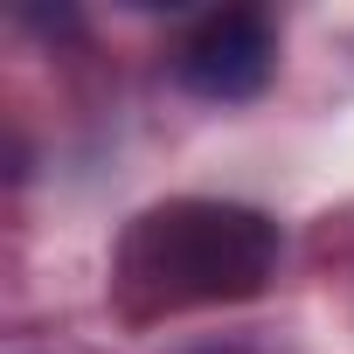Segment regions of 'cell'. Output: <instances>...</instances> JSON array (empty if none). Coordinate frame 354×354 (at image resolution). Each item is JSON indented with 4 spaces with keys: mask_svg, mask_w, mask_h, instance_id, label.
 <instances>
[{
    "mask_svg": "<svg viewBox=\"0 0 354 354\" xmlns=\"http://www.w3.org/2000/svg\"><path fill=\"white\" fill-rule=\"evenodd\" d=\"M278 257H285V236L264 209L181 195V202H153L146 216L125 223L111 250V292L139 319L236 306L278 278Z\"/></svg>",
    "mask_w": 354,
    "mask_h": 354,
    "instance_id": "6da1fadb",
    "label": "cell"
},
{
    "mask_svg": "<svg viewBox=\"0 0 354 354\" xmlns=\"http://www.w3.org/2000/svg\"><path fill=\"white\" fill-rule=\"evenodd\" d=\"M278 70V28L257 8H223L209 21H195V35L174 49V77L181 91L209 97V104H243L271 84Z\"/></svg>",
    "mask_w": 354,
    "mask_h": 354,
    "instance_id": "7a4b0ae2",
    "label": "cell"
},
{
    "mask_svg": "<svg viewBox=\"0 0 354 354\" xmlns=\"http://www.w3.org/2000/svg\"><path fill=\"white\" fill-rule=\"evenodd\" d=\"M188 354H271V347H257V340H202Z\"/></svg>",
    "mask_w": 354,
    "mask_h": 354,
    "instance_id": "3957f363",
    "label": "cell"
}]
</instances>
